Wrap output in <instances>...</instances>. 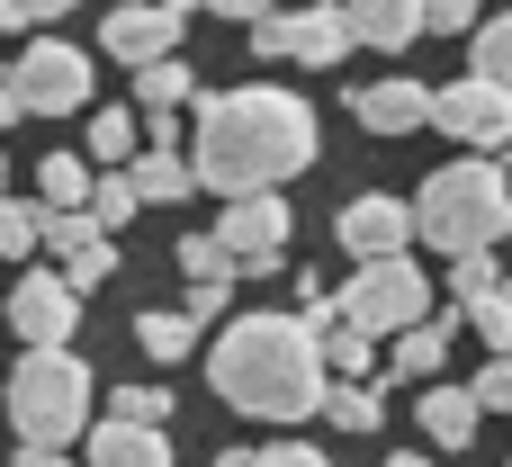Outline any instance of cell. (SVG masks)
<instances>
[{"label":"cell","instance_id":"obj_10","mask_svg":"<svg viewBox=\"0 0 512 467\" xmlns=\"http://www.w3.org/2000/svg\"><path fill=\"white\" fill-rule=\"evenodd\" d=\"M288 198L279 189H252V198H225V216H216V243L234 252V270H279V252H288Z\"/></svg>","mask_w":512,"mask_h":467},{"label":"cell","instance_id":"obj_24","mask_svg":"<svg viewBox=\"0 0 512 467\" xmlns=\"http://www.w3.org/2000/svg\"><path fill=\"white\" fill-rule=\"evenodd\" d=\"M189 342H198V324H189V315H135V351H144L153 369H180V360H189Z\"/></svg>","mask_w":512,"mask_h":467},{"label":"cell","instance_id":"obj_29","mask_svg":"<svg viewBox=\"0 0 512 467\" xmlns=\"http://www.w3.org/2000/svg\"><path fill=\"white\" fill-rule=\"evenodd\" d=\"M468 315V333L495 351V360H512V288H495V297H477V306H459Z\"/></svg>","mask_w":512,"mask_h":467},{"label":"cell","instance_id":"obj_11","mask_svg":"<svg viewBox=\"0 0 512 467\" xmlns=\"http://www.w3.org/2000/svg\"><path fill=\"white\" fill-rule=\"evenodd\" d=\"M432 126L441 135H459L468 153H504L512 144V90H495V81H450L441 99H432Z\"/></svg>","mask_w":512,"mask_h":467},{"label":"cell","instance_id":"obj_23","mask_svg":"<svg viewBox=\"0 0 512 467\" xmlns=\"http://www.w3.org/2000/svg\"><path fill=\"white\" fill-rule=\"evenodd\" d=\"M324 423H333V432H378L387 405H378L369 378H333V387H324Z\"/></svg>","mask_w":512,"mask_h":467},{"label":"cell","instance_id":"obj_12","mask_svg":"<svg viewBox=\"0 0 512 467\" xmlns=\"http://www.w3.org/2000/svg\"><path fill=\"white\" fill-rule=\"evenodd\" d=\"M99 54H117L126 72H144V63L180 54V18H171L162 0H117V9L99 18Z\"/></svg>","mask_w":512,"mask_h":467},{"label":"cell","instance_id":"obj_33","mask_svg":"<svg viewBox=\"0 0 512 467\" xmlns=\"http://www.w3.org/2000/svg\"><path fill=\"white\" fill-rule=\"evenodd\" d=\"M63 279H72L81 297H90V288H108V279H117V243H99V252H81V261H63Z\"/></svg>","mask_w":512,"mask_h":467},{"label":"cell","instance_id":"obj_13","mask_svg":"<svg viewBox=\"0 0 512 467\" xmlns=\"http://www.w3.org/2000/svg\"><path fill=\"white\" fill-rule=\"evenodd\" d=\"M432 99L441 90H423V81H369V90H351V117L369 135H423L432 126Z\"/></svg>","mask_w":512,"mask_h":467},{"label":"cell","instance_id":"obj_46","mask_svg":"<svg viewBox=\"0 0 512 467\" xmlns=\"http://www.w3.org/2000/svg\"><path fill=\"white\" fill-rule=\"evenodd\" d=\"M0 198H9V162H0Z\"/></svg>","mask_w":512,"mask_h":467},{"label":"cell","instance_id":"obj_40","mask_svg":"<svg viewBox=\"0 0 512 467\" xmlns=\"http://www.w3.org/2000/svg\"><path fill=\"white\" fill-rule=\"evenodd\" d=\"M18 9H27V18H36V27H45V18H72V9H81V0H18Z\"/></svg>","mask_w":512,"mask_h":467},{"label":"cell","instance_id":"obj_27","mask_svg":"<svg viewBox=\"0 0 512 467\" xmlns=\"http://www.w3.org/2000/svg\"><path fill=\"white\" fill-rule=\"evenodd\" d=\"M468 72L495 81V90H512V9H504V18H486V27L468 36Z\"/></svg>","mask_w":512,"mask_h":467},{"label":"cell","instance_id":"obj_34","mask_svg":"<svg viewBox=\"0 0 512 467\" xmlns=\"http://www.w3.org/2000/svg\"><path fill=\"white\" fill-rule=\"evenodd\" d=\"M477 405L486 414H512V360H486L477 369Z\"/></svg>","mask_w":512,"mask_h":467},{"label":"cell","instance_id":"obj_16","mask_svg":"<svg viewBox=\"0 0 512 467\" xmlns=\"http://www.w3.org/2000/svg\"><path fill=\"white\" fill-rule=\"evenodd\" d=\"M81 153L108 162V171H135V162H144V108H135V99H126V108H90Z\"/></svg>","mask_w":512,"mask_h":467},{"label":"cell","instance_id":"obj_26","mask_svg":"<svg viewBox=\"0 0 512 467\" xmlns=\"http://www.w3.org/2000/svg\"><path fill=\"white\" fill-rule=\"evenodd\" d=\"M45 252V198H0V261Z\"/></svg>","mask_w":512,"mask_h":467},{"label":"cell","instance_id":"obj_15","mask_svg":"<svg viewBox=\"0 0 512 467\" xmlns=\"http://www.w3.org/2000/svg\"><path fill=\"white\" fill-rule=\"evenodd\" d=\"M459 324H468V315H423L414 333H396V342H387V369H396V378H414V387H432V378H441V360H450V342H459Z\"/></svg>","mask_w":512,"mask_h":467},{"label":"cell","instance_id":"obj_22","mask_svg":"<svg viewBox=\"0 0 512 467\" xmlns=\"http://www.w3.org/2000/svg\"><path fill=\"white\" fill-rule=\"evenodd\" d=\"M99 243H117L90 207H45V261H81V252H99Z\"/></svg>","mask_w":512,"mask_h":467},{"label":"cell","instance_id":"obj_38","mask_svg":"<svg viewBox=\"0 0 512 467\" xmlns=\"http://www.w3.org/2000/svg\"><path fill=\"white\" fill-rule=\"evenodd\" d=\"M216 18H243V27H261V18H279V0H207Z\"/></svg>","mask_w":512,"mask_h":467},{"label":"cell","instance_id":"obj_1","mask_svg":"<svg viewBox=\"0 0 512 467\" xmlns=\"http://www.w3.org/2000/svg\"><path fill=\"white\" fill-rule=\"evenodd\" d=\"M315 162V108L279 81H243V90H207L198 126H189V171L216 198H252L279 189Z\"/></svg>","mask_w":512,"mask_h":467},{"label":"cell","instance_id":"obj_39","mask_svg":"<svg viewBox=\"0 0 512 467\" xmlns=\"http://www.w3.org/2000/svg\"><path fill=\"white\" fill-rule=\"evenodd\" d=\"M27 117V99H18V81H9V63H0V126H18Z\"/></svg>","mask_w":512,"mask_h":467},{"label":"cell","instance_id":"obj_5","mask_svg":"<svg viewBox=\"0 0 512 467\" xmlns=\"http://www.w3.org/2000/svg\"><path fill=\"white\" fill-rule=\"evenodd\" d=\"M342 324H360V333H378V342H396V333H414L423 315H432V279L414 270V252L405 261H360L351 279H342Z\"/></svg>","mask_w":512,"mask_h":467},{"label":"cell","instance_id":"obj_14","mask_svg":"<svg viewBox=\"0 0 512 467\" xmlns=\"http://www.w3.org/2000/svg\"><path fill=\"white\" fill-rule=\"evenodd\" d=\"M342 9H351V36L378 45V54H405L432 27V0H342Z\"/></svg>","mask_w":512,"mask_h":467},{"label":"cell","instance_id":"obj_35","mask_svg":"<svg viewBox=\"0 0 512 467\" xmlns=\"http://www.w3.org/2000/svg\"><path fill=\"white\" fill-rule=\"evenodd\" d=\"M225 288H234V279H207V288H189V324H198V333H207V324H234V315H225Z\"/></svg>","mask_w":512,"mask_h":467},{"label":"cell","instance_id":"obj_37","mask_svg":"<svg viewBox=\"0 0 512 467\" xmlns=\"http://www.w3.org/2000/svg\"><path fill=\"white\" fill-rule=\"evenodd\" d=\"M261 467H324V450H315V441H270Z\"/></svg>","mask_w":512,"mask_h":467},{"label":"cell","instance_id":"obj_9","mask_svg":"<svg viewBox=\"0 0 512 467\" xmlns=\"http://www.w3.org/2000/svg\"><path fill=\"white\" fill-rule=\"evenodd\" d=\"M72 324H81V288L63 270H27L9 288V333L27 351H72Z\"/></svg>","mask_w":512,"mask_h":467},{"label":"cell","instance_id":"obj_45","mask_svg":"<svg viewBox=\"0 0 512 467\" xmlns=\"http://www.w3.org/2000/svg\"><path fill=\"white\" fill-rule=\"evenodd\" d=\"M387 467H432V459H414V450H396V459H387Z\"/></svg>","mask_w":512,"mask_h":467},{"label":"cell","instance_id":"obj_20","mask_svg":"<svg viewBox=\"0 0 512 467\" xmlns=\"http://www.w3.org/2000/svg\"><path fill=\"white\" fill-rule=\"evenodd\" d=\"M315 333H324V369H333V378H369V360H378V333L342 324V306H315Z\"/></svg>","mask_w":512,"mask_h":467},{"label":"cell","instance_id":"obj_17","mask_svg":"<svg viewBox=\"0 0 512 467\" xmlns=\"http://www.w3.org/2000/svg\"><path fill=\"white\" fill-rule=\"evenodd\" d=\"M414 423L432 432V450H468V441H477V423H486V405H477V387H423Z\"/></svg>","mask_w":512,"mask_h":467},{"label":"cell","instance_id":"obj_41","mask_svg":"<svg viewBox=\"0 0 512 467\" xmlns=\"http://www.w3.org/2000/svg\"><path fill=\"white\" fill-rule=\"evenodd\" d=\"M18 27H36V18H27L18 0H0V36H18Z\"/></svg>","mask_w":512,"mask_h":467},{"label":"cell","instance_id":"obj_25","mask_svg":"<svg viewBox=\"0 0 512 467\" xmlns=\"http://www.w3.org/2000/svg\"><path fill=\"white\" fill-rule=\"evenodd\" d=\"M189 189H198L189 153H144V162H135V198H144V207H162V198H189Z\"/></svg>","mask_w":512,"mask_h":467},{"label":"cell","instance_id":"obj_31","mask_svg":"<svg viewBox=\"0 0 512 467\" xmlns=\"http://www.w3.org/2000/svg\"><path fill=\"white\" fill-rule=\"evenodd\" d=\"M495 288H504L495 252H468V261H450V297H459V306H477V297H495Z\"/></svg>","mask_w":512,"mask_h":467},{"label":"cell","instance_id":"obj_4","mask_svg":"<svg viewBox=\"0 0 512 467\" xmlns=\"http://www.w3.org/2000/svg\"><path fill=\"white\" fill-rule=\"evenodd\" d=\"M9 423H18V450L90 441V369H81V351H18V369H9Z\"/></svg>","mask_w":512,"mask_h":467},{"label":"cell","instance_id":"obj_8","mask_svg":"<svg viewBox=\"0 0 512 467\" xmlns=\"http://www.w3.org/2000/svg\"><path fill=\"white\" fill-rule=\"evenodd\" d=\"M342 252L351 261H405L414 243H423V225H414V198H396V189H360L351 207H342Z\"/></svg>","mask_w":512,"mask_h":467},{"label":"cell","instance_id":"obj_2","mask_svg":"<svg viewBox=\"0 0 512 467\" xmlns=\"http://www.w3.org/2000/svg\"><path fill=\"white\" fill-rule=\"evenodd\" d=\"M207 387H216L234 414H261V423H306V414H324L333 369H324L315 315H279V306L234 315V324L207 342Z\"/></svg>","mask_w":512,"mask_h":467},{"label":"cell","instance_id":"obj_42","mask_svg":"<svg viewBox=\"0 0 512 467\" xmlns=\"http://www.w3.org/2000/svg\"><path fill=\"white\" fill-rule=\"evenodd\" d=\"M18 467H72L63 450H18Z\"/></svg>","mask_w":512,"mask_h":467},{"label":"cell","instance_id":"obj_36","mask_svg":"<svg viewBox=\"0 0 512 467\" xmlns=\"http://www.w3.org/2000/svg\"><path fill=\"white\" fill-rule=\"evenodd\" d=\"M432 27H441V36H477L486 18H477V0H432Z\"/></svg>","mask_w":512,"mask_h":467},{"label":"cell","instance_id":"obj_7","mask_svg":"<svg viewBox=\"0 0 512 467\" xmlns=\"http://www.w3.org/2000/svg\"><path fill=\"white\" fill-rule=\"evenodd\" d=\"M351 45H360V36H351V9H279V18L252 27V54L297 63V72H333Z\"/></svg>","mask_w":512,"mask_h":467},{"label":"cell","instance_id":"obj_19","mask_svg":"<svg viewBox=\"0 0 512 467\" xmlns=\"http://www.w3.org/2000/svg\"><path fill=\"white\" fill-rule=\"evenodd\" d=\"M189 99H198L189 54H162V63H144V72H135V108H144V117H180Z\"/></svg>","mask_w":512,"mask_h":467},{"label":"cell","instance_id":"obj_30","mask_svg":"<svg viewBox=\"0 0 512 467\" xmlns=\"http://www.w3.org/2000/svg\"><path fill=\"white\" fill-rule=\"evenodd\" d=\"M180 270H189V288H207V279H234V252L216 234H180Z\"/></svg>","mask_w":512,"mask_h":467},{"label":"cell","instance_id":"obj_43","mask_svg":"<svg viewBox=\"0 0 512 467\" xmlns=\"http://www.w3.org/2000/svg\"><path fill=\"white\" fill-rule=\"evenodd\" d=\"M216 467H261V450H225V459H216Z\"/></svg>","mask_w":512,"mask_h":467},{"label":"cell","instance_id":"obj_28","mask_svg":"<svg viewBox=\"0 0 512 467\" xmlns=\"http://www.w3.org/2000/svg\"><path fill=\"white\" fill-rule=\"evenodd\" d=\"M90 216H99L108 234H126V225L144 216V198H135V171H99V189H90Z\"/></svg>","mask_w":512,"mask_h":467},{"label":"cell","instance_id":"obj_3","mask_svg":"<svg viewBox=\"0 0 512 467\" xmlns=\"http://www.w3.org/2000/svg\"><path fill=\"white\" fill-rule=\"evenodd\" d=\"M414 225L432 252L468 261V252H495L512 234V180L495 153H468V162H441L423 189H414Z\"/></svg>","mask_w":512,"mask_h":467},{"label":"cell","instance_id":"obj_6","mask_svg":"<svg viewBox=\"0 0 512 467\" xmlns=\"http://www.w3.org/2000/svg\"><path fill=\"white\" fill-rule=\"evenodd\" d=\"M9 81L27 99V117H81L90 108V54L63 45V36H27L9 54Z\"/></svg>","mask_w":512,"mask_h":467},{"label":"cell","instance_id":"obj_18","mask_svg":"<svg viewBox=\"0 0 512 467\" xmlns=\"http://www.w3.org/2000/svg\"><path fill=\"white\" fill-rule=\"evenodd\" d=\"M90 467H171V441H162L153 423L99 414V423H90Z\"/></svg>","mask_w":512,"mask_h":467},{"label":"cell","instance_id":"obj_32","mask_svg":"<svg viewBox=\"0 0 512 467\" xmlns=\"http://www.w3.org/2000/svg\"><path fill=\"white\" fill-rule=\"evenodd\" d=\"M108 414H117V423H153V432H162L180 405H171L162 387H117V396H108Z\"/></svg>","mask_w":512,"mask_h":467},{"label":"cell","instance_id":"obj_21","mask_svg":"<svg viewBox=\"0 0 512 467\" xmlns=\"http://www.w3.org/2000/svg\"><path fill=\"white\" fill-rule=\"evenodd\" d=\"M90 189H99L90 153H45V162H36V198H45V207H90Z\"/></svg>","mask_w":512,"mask_h":467},{"label":"cell","instance_id":"obj_44","mask_svg":"<svg viewBox=\"0 0 512 467\" xmlns=\"http://www.w3.org/2000/svg\"><path fill=\"white\" fill-rule=\"evenodd\" d=\"M162 9H171V18H189V9H207V0H162Z\"/></svg>","mask_w":512,"mask_h":467}]
</instances>
